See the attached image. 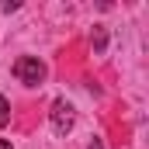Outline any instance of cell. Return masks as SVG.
<instances>
[{
  "label": "cell",
  "instance_id": "1",
  "mask_svg": "<svg viewBox=\"0 0 149 149\" xmlns=\"http://www.w3.org/2000/svg\"><path fill=\"white\" fill-rule=\"evenodd\" d=\"M14 76H17V83H24V87H38V83L45 80V63H42L38 56H21V59L14 63Z\"/></svg>",
  "mask_w": 149,
  "mask_h": 149
},
{
  "label": "cell",
  "instance_id": "2",
  "mask_svg": "<svg viewBox=\"0 0 149 149\" xmlns=\"http://www.w3.org/2000/svg\"><path fill=\"white\" fill-rule=\"evenodd\" d=\"M73 125H76L73 104H70V101H63V97H59V101H52V128H56L59 135H66Z\"/></svg>",
  "mask_w": 149,
  "mask_h": 149
},
{
  "label": "cell",
  "instance_id": "3",
  "mask_svg": "<svg viewBox=\"0 0 149 149\" xmlns=\"http://www.w3.org/2000/svg\"><path fill=\"white\" fill-rule=\"evenodd\" d=\"M7 121H10V104H7V97L0 94V128H3Z\"/></svg>",
  "mask_w": 149,
  "mask_h": 149
},
{
  "label": "cell",
  "instance_id": "4",
  "mask_svg": "<svg viewBox=\"0 0 149 149\" xmlns=\"http://www.w3.org/2000/svg\"><path fill=\"white\" fill-rule=\"evenodd\" d=\"M104 42H108V38H104V28H97V35H94V49L101 52V49H104Z\"/></svg>",
  "mask_w": 149,
  "mask_h": 149
},
{
  "label": "cell",
  "instance_id": "5",
  "mask_svg": "<svg viewBox=\"0 0 149 149\" xmlns=\"http://www.w3.org/2000/svg\"><path fill=\"white\" fill-rule=\"evenodd\" d=\"M87 149H104V146H101V139H94V142H90Z\"/></svg>",
  "mask_w": 149,
  "mask_h": 149
},
{
  "label": "cell",
  "instance_id": "6",
  "mask_svg": "<svg viewBox=\"0 0 149 149\" xmlns=\"http://www.w3.org/2000/svg\"><path fill=\"white\" fill-rule=\"evenodd\" d=\"M0 149H14V146H10V142H7V139H0Z\"/></svg>",
  "mask_w": 149,
  "mask_h": 149
}]
</instances>
